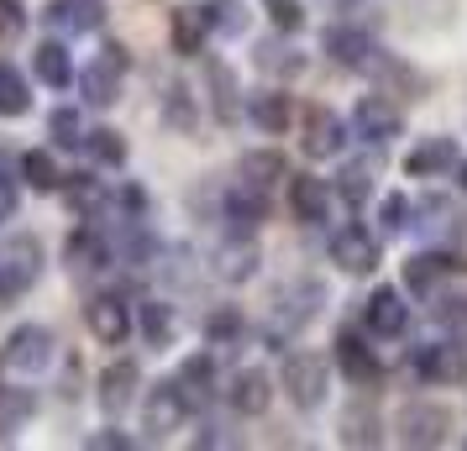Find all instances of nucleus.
Here are the masks:
<instances>
[{
  "mask_svg": "<svg viewBox=\"0 0 467 451\" xmlns=\"http://www.w3.org/2000/svg\"><path fill=\"white\" fill-rule=\"evenodd\" d=\"M320 304H326V289H320L316 279L284 283V289L274 294V310H268V321H263V342L274 346V352H284V346L295 342L305 325L316 321Z\"/></svg>",
  "mask_w": 467,
  "mask_h": 451,
  "instance_id": "f257e3e1",
  "label": "nucleus"
},
{
  "mask_svg": "<svg viewBox=\"0 0 467 451\" xmlns=\"http://www.w3.org/2000/svg\"><path fill=\"white\" fill-rule=\"evenodd\" d=\"M43 279V241L37 237H5L0 241V304L22 300Z\"/></svg>",
  "mask_w": 467,
  "mask_h": 451,
  "instance_id": "f03ea898",
  "label": "nucleus"
},
{
  "mask_svg": "<svg viewBox=\"0 0 467 451\" xmlns=\"http://www.w3.org/2000/svg\"><path fill=\"white\" fill-rule=\"evenodd\" d=\"M53 331L47 325H37V321H26V325H16L11 336H5V346H0V357H5V367L11 373H22V378H37V373H47L53 367Z\"/></svg>",
  "mask_w": 467,
  "mask_h": 451,
  "instance_id": "7ed1b4c3",
  "label": "nucleus"
},
{
  "mask_svg": "<svg viewBox=\"0 0 467 451\" xmlns=\"http://www.w3.org/2000/svg\"><path fill=\"white\" fill-rule=\"evenodd\" d=\"M331 388V363L316 352H289L284 357V394L295 399V409H320Z\"/></svg>",
  "mask_w": 467,
  "mask_h": 451,
  "instance_id": "20e7f679",
  "label": "nucleus"
},
{
  "mask_svg": "<svg viewBox=\"0 0 467 451\" xmlns=\"http://www.w3.org/2000/svg\"><path fill=\"white\" fill-rule=\"evenodd\" d=\"M190 409H194V399L184 394V384L179 378H163V384H152L142 394V430H148L152 441H163L169 430H179L190 420Z\"/></svg>",
  "mask_w": 467,
  "mask_h": 451,
  "instance_id": "39448f33",
  "label": "nucleus"
},
{
  "mask_svg": "<svg viewBox=\"0 0 467 451\" xmlns=\"http://www.w3.org/2000/svg\"><path fill=\"white\" fill-rule=\"evenodd\" d=\"M394 430H400V446H441L446 430H451V415L431 399H410L394 415Z\"/></svg>",
  "mask_w": 467,
  "mask_h": 451,
  "instance_id": "423d86ee",
  "label": "nucleus"
},
{
  "mask_svg": "<svg viewBox=\"0 0 467 451\" xmlns=\"http://www.w3.org/2000/svg\"><path fill=\"white\" fill-rule=\"evenodd\" d=\"M110 258H116V247L106 241V231L95 226V220H85V226H74L64 241V262L68 273H79V279H89V273H106Z\"/></svg>",
  "mask_w": 467,
  "mask_h": 451,
  "instance_id": "0eeeda50",
  "label": "nucleus"
},
{
  "mask_svg": "<svg viewBox=\"0 0 467 451\" xmlns=\"http://www.w3.org/2000/svg\"><path fill=\"white\" fill-rule=\"evenodd\" d=\"M410 367L420 373L425 384H462L467 352H462L457 336H451V342H431V346H415V352H410Z\"/></svg>",
  "mask_w": 467,
  "mask_h": 451,
  "instance_id": "6e6552de",
  "label": "nucleus"
},
{
  "mask_svg": "<svg viewBox=\"0 0 467 451\" xmlns=\"http://www.w3.org/2000/svg\"><path fill=\"white\" fill-rule=\"evenodd\" d=\"M85 321H89V336L100 346H121L131 331H137V315L127 310L121 294H95V300L85 304Z\"/></svg>",
  "mask_w": 467,
  "mask_h": 451,
  "instance_id": "1a4fd4ad",
  "label": "nucleus"
},
{
  "mask_svg": "<svg viewBox=\"0 0 467 451\" xmlns=\"http://www.w3.org/2000/svg\"><path fill=\"white\" fill-rule=\"evenodd\" d=\"M331 262H337L341 273H352V279L373 273L379 268V237L368 226H341L337 237H331Z\"/></svg>",
  "mask_w": 467,
  "mask_h": 451,
  "instance_id": "9d476101",
  "label": "nucleus"
},
{
  "mask_svg": "<svg viewBox=\"0 0 467 451\" xmlns=\"http://www.w3.org/2000/svg\"><path fill=\"white\" fill-rule=\"evenodd\" d=\"M352 131H358L362 142L383 148V142H394L404 131V116H400V106H389L383 95H362L358 110H352Z\"/></svg>",
  "mask_w": 467,
  "mask_h": 451,
  "instance_id": "9b49d317",
  "label": "nucleus"
},
{
  "mask_svg": "<svg viewBox=\"0 0 467 451\" xmlns=\"http://www.w3.org/2000/svg\"><path fill=\"white\" fill-rule=\"evenodd\" d=\"M257 241H253V231H232V237L221 241V247H215L211 252V273L221 283H247L257 273Z\"/></svg>",
  "mask_w": 467,
  "mask_h": 451,
  "instance_id": "f8f14e48",
  "label": "nucleus"
},
{
  "mask_svg": "<svg viewBox=\"0 0 467 451\" xmlns=\"http://www.w3.org/2000/svg\"><path fill=\"white\" fill-rule=\"evenodd\" d=\"M320 47H326V58L331 64H341V68H368L373 64V37L362 32V26H352V22H331L326 26V37H320Z\"/></svg>",
  "mask_w": 467,
  "mask_h": 451,
  "instance_id": "ddd939ff",
  "label": "nucleus"
},
{
  "mask_svg": "<svg viewBox=\"0 0 467 451\" xmlns=\"http://www.w3.org/2000/svg\"><path fill=\"white\" fill-rule=\"evenodd\" d=\"M121 74L127 68L116 64V58H95V64H85L79 74H74V85H79V95H85V106H95V110H110L116 100H121Z\"/></svg>",
  "mask_w": 467,
  "mask_h": 451,
  "instance_id": "4468645a",
  "label": "nucleus"
},
{
  "mask_svg": "<svg viewBox=\"0 0 467 451\" xmlns=\"http://www.w3.org/2000/svg\"><path fill=\"white\" fill-rule=\"evenodd\" d=\"M305 158H337L347 148V121L331 106H310L305 110Z\"/></svg>",
  "mask_w": 467,
  "mask_h": 451,
  "instance_id": "2eb2a0df",
  "label": "nucleus"
},
{
  "mask_svg": "<svg viewBox=\"0 0 467 451\" xmlns=\"http://www.w3.org/2000/svg\"><path fill=\"white\" fill-rule=\"evenodd\" d=\"M362 325H368L373 336H404V325H410V304H404L400 289L379 283V289L368 294V304H362Z\"/></svg>",
  "mask_w": 467,
  "mask_h": 451,
  "instance_id": "dca6fc26",
  "label": "nucleus"
},
{
  "mask_svg": "<svg viewBox=\"0 0 467 451\" xmlns=\"http://www.w3.org/2000/svg\"><path fill=\"white\" fill-rule=\"evenodd\" d=\"M137 388H142V367L131 363V357H116V363L100 373V409L106 415H127V405L137 399Z\"/></svg>",
  "mask_w": 467,
  "mask_h": 451,
  "instance_id": "f3484780",
  "label": "nucleus"
},
{
  "mask_svg": "<svg viewBox=\"0 0 467 451\" xmlns=\"http://www.w3.org/2000/svg\"><path fill=\"white\" fill-rule=\"evenodd\" d=\"M221 215L232 220V231H257L263 220H268V190H257V184H236V190L221 194Z\"/></svg>",
  "mask_w": 467,
  "mask_h": 451,
  "instance_id": "a211bd4d",
  "label": "nucleus"
},
{
  "mask_svg": "<svg viewBox=\"0 0 467 451\" xmlns=\"http://www.w3.org/2000/svg\"><path fill=\"white\" fill-rule=\"evenodd\" d=\"M226 405H232L242 420L263 415V409L274 405V378H268L263 367H242V373L232 378V388H226Z\"/></svg>",
  "mask_w": 467,
  "mask_h": 451,
  "instance_id": "6ab92c4d",
  "label": "nucleus"
},
{
  "mask_svg": "<svg viewBox=\"0 0 467 451\" xmlns=\"http://www.w3.org/2000/svg\"><path fill=\"white\" fill-rule=\"evenodd\" d=\"M205 85H211V110H215V121H221V127H236L247 106H242V85H236L232 64L211 58V64H205Z\"/></svg>",
  "mask_w": 467,
  "mask_h": 451,
  "instance_id": "aec40b11",
  "label": "nucleus"
},
{
  "mask_svg": "<svg viewBox=\"0 0 467 451\" xmlns=\"http://www.w3.org/2000/svg\"><path fill=\"white\" fill-rule=\"evenodd\" d=\"M289 210H295V220H305V226H320V220L331 215V184L316 179V173H295V179H289Z\"/></svg>",
  "mask_w": 467,
  "mask_h": 451,
  "instance_id": "412c9836",
  "label": "nucleus"
},
{
  "mask_svg": "<svg viewBox=\"0 0 467 451\" xmlns=\"http://www.w3.org/2000/svg\"><path fill=\"white\" fill-rule=\"evenodd\" d=\"M43 22L53 32H64V37H85V32L106 22V11H100V0H53L43 11Z\"/></svg>",
  "mask_w": 467,
  "mask_h": 451,
  "instance_id": "4be33fe9",
  "label": "nucleus"
},
{
  "mask_svg": "<svg viewBox=\"0 0 467 451\" xmlns=\"http://www.w3.org/2000/svg\"><path fill=\"white\" fill-rule=\"evenodd\" d=\"M337 367L352 378V384H379V378H383L379 352L362 342L358 331H341V336H337Z\"/></svg>",
  "mask_w": 467,
  "mask_h": 451,
  "instance_id": "5701e85b",
  "label": "nucleus"
},
{
  "mask_svg": "<svg viewBox=\"0 0 467 451\" xmlns=\"http://www.w3.org/2000/svg\"><path fill=\"white\" fill-rule=\"evenodd\" d=\"M457 268H467V258H457V252H415V258L404 262V289L431 294V289H436L446 273H457Z\"/></svg>",
  "mask_w": 467,
  "mask_h": 451,
  "instance_id": "b1692460",
  "label": "nucleus"
},
{
  "mask_svg": "<svg viewBox=\"0 0 467 451\" xmlns=\"http://www.w3.org/2000/svg\"><path fill=\"white\" fill-rule=\"evenodd\" d=\"M451 169H457V142L451 137H425L420 148H410V158H404L410 179H436V173H451Z\"/></svg>",
  "mask_w": 467,
  "mask_h": 451,
  "instance_id": "393cba45",
  "label": "nucleus"
},
{
  "mask_svg": "<svg viewBox=\"0 0 467 451\" xmlns=\"http://www.w3.org/2000/svg\"><path fill=\"white\" fill-rule=\"evenodd\" d=\"M32 74L43 79L47 89H68L74 85V58H68V47L53 37V43H37L32 47Z\"/></svg>",
  "mask_w": 467,
  "mask_h": 451,
  "instance_id": "a878e982",
  "label": "nucleus"
},
{
  "mask_svg": "<svg viewBox=\"0 0 467 451\" xmlns=\"http://www.w3.org/2000/svg\"><path fill=\"white\" fill-rule=\"evenodd\" d=\"M137 331H142V342L148 346H163L173 342V331H179V315H173V304L169 300H142L137 304Z\"/></svg>",
  "mask_w": 467,
  "mask_h": 451,
  "instance_id": "bb28decb",
  "label": "nucleus"
},
{
  "mask_svg": "<svg viewBox=\"0 0 467 451\" xmlns=\"http://www.w3.org/2000/svg\"><path fill=\"white\" fill-rule=\"evenodd\" d=\"M247 116H253V127H263L268 137L289 131V121H295L289 95H278V89H257V95H247Z\"/></svg>",
  "mask_w": 467,
  "mask_h": 451,
  "instance_id": "cd10ccee",
  "label": "nucleus"
},
{
  "mask_svg": "<svg viewBox=\"0 0 467 451\" xmlns=\"http://www.w3.org/2000/svg\"><path fill=\"white\" fill-rule=\"evenodd\" d=\"M64 194H68V210H79L85 220H100V210L110 205V194L100 190L95 173H64Z\"/></svg>",
  "mask_w": 467,
  "mask_h": 451,
  "instance_id": "c85d7f7f",
  "label": "nucleus"
},
{
  "mask_svg": "<svg viewBox=\"0 0 467 451\" xmlns=\"http://www.w3.org/2000/svg\"><path fill=\"white\" fill-rule=\"evenodd\" d=\"M205 37H211L205 5H179V11H173V47H179L184 58H194V53L205 47Z\"/></svg>",
  "mask_w": 467,
  "mask_h": 451,
  "instance_id": "c756f323",
  "label": "nucleus"
},
{
  "mask_svg": "<svg viewBox=\"0 0 467 451\" xmlns=\"http://www.w3.org/2000/svg\"><path fill=\"white\" fill-rule=\"evenodd\" d=\"M379 436H383V420H379L373 405L341 409V441H347V446H379Z\"/></svg>",
  "mask_w": 467,
  "mask_h": 451,
  "instance_id": "7c9ffc66",
  "label": "nucleus"
},
{
  "mask_svg": "<svg viewBox=\"0 0 467 451\" xmlns=\"http://www.w3.org/2000/svg\"><path fill=\"white\" fill-rule=\"evenodd\" d=\"M236 173H242L247 184H257V190H274L278 179L289 173V163H284V152H274V148H257V152H242V163H236Z\"/></svg>",
  "mask_w": 467,
  "mask_h": 451,
  "instance_id": "2f4dec72",
  "label": "nucleus"
},
{
  "mask_svg": "<svg viewBox=\"0 0 467 451\" xmlns=\"http://www.w3.org/2000/svg\"><path fill=\"white\" fill-rule=\"evenodd\" d=\"M26 110H32V85H26V74L0 58V116L16 121V116H26Z\"/></svg>",
  "mask_w": 467,
  "mask_h": 451,
  "instance_id": "473e14b6",
  "label": "nucleus"
},
{
  "mask_svg": "<svg viewBox=\"0 0 467 451\" xmlns=\"http://www.w3.org/2000/svg\"><path fill=\"white\" fill-rule=\"evenodd\" d=\"M22 179H26L37 194L64 190V173H58V163H53V152H47V148H26V152H22Z\"/></svg>",
  "mask_w": 467,
  "mask_h": 451,
  "instance_id": "72a5a7b5",
  "label": "nucleus"
},
{
  "mask_svg": "<svg viewBox=\"0 0 467 451\" xmlns=\"http://www.w3.org/2000/svg\"><path fill=\"white\" fill-rule=\"evenodd\" d=\"M163 121H169L179 137H190L194 127H200V110H194V95H190V85H179L173 79L169 89H163Z\"/></svg>",
  "mask_w": 467,
  "mask_h": 451,
  "instance_id": "f704fd0d",
  "label": "nucleus"
},
{
  "mask_svg": "<svg viewBox=\"0 0 467 451\" xmlns=\"http://www.w3.org/2000/svg\"><path fill=\"white\" fill-rule=\"evenodd\" d=\"M47 137H53V148H64V152H74V148H85V116H79V106H58L53 116H47Z\"/></svg>",
  "mask_w": 467,
  "mask_h": 451,
  "instance_id": "c9c22d12",
  "label": "nucleus"
},
{
  "mask_svg": "<svg viewBox=\"0 0 467 451\" xmlns=\"http://www.w3.org/2000/svg\"><path fill=\"white\" fill-rule=\"evenodd\" d=\"M85 152L100 163V169H127V137L116 127H95L85 137Z\"/></svg>",
  "mask_w": 467,
  "mask_h": 451,
  "instance_id": "e433bc0d",
  "label": "nucleus"
},
{
  "mask_svg": "<svg viewBox=\"0 0 467 451\" xmlns=\"http://www.w3.org/2000/svg\"><path fill=\"white\" fill-rule=\"evenodd\" d=\"M179 384H184L190 399H211V388H215V357H211V352L184 357V363H179Z\"/></svg>",
  "mask_w": 467,
  "mask_h": 451,
  "instance_id": "4c0bfd02",
  "label": "nucleus"
},
{
  "mask_svg": "<svg viewBox=\"0 0 467 451\" xmlns=\"http://www.w3.org/2000/svg\"><path fill=\"white\" fill-rule=\"evenodd\" d=\"M32 415H37V394H32V388H11V384H0V430L26 425Z\"/></svg>",
  "mask_w": 467,
  "mask_h": 451,
  "instance_id": "58836bf2",
  "label": "nucleus"
},
{
  "mask_svg": "<svg viewBox=\"0 0 467 451\" xmlns=\"http://www.w3.org/2000/svg\"><path fill=\"white\" fill-rule=\"evenodd\" d=\"M242 331H247V321H242V310H236V304H221V310L205 315V342H211V346L242 342Z\"/></svg>",
  "mask_w": 467,
  "mask_h": 451,
  "instance_id": "ea45409f",
  "label": "nucleus"
},
{
  "mask_svg": "<svg viewBox=\"0 0 467 451\" xmlns=\"http://www.w3.org/2000/svg\"><path fill=\"white\" fill-rule=\"evenodd\" d=\"M257 68L263 74H278V79H295L299 68H305V58L284 43H257Z\"/></svg>",
  "mask_w": 467,
  "mask_h": 451,
  "instance_id": "a19ab883",
  "label": "nucleus"
},
{
  "mask_svg": "<svg viewBox=\"0 0 467 451\" xmlns=\"http://www.w3.org/2000/svg\"><path fill=\"white\" fill-rule=\"evenodd\" d=\"M205 16H211V32H221V37L247 32V5L242 0H205Z\"/></svg>",
  "mask_w": 467,
  "mask_h": 451,
  "instance_id": "79ce46f5",
  "label": "nucleus"
},
{
  "mask_svg": "<svg viewBox=\"0 0 467 451\" xmlns=\"http://www.w3.org/2000/svg\"><path fill=\"white\" fill-rule=\"evenodd\" d=\"M436 321H441L446 336L467 342V294H446V300L436 304Z\"/></svg>",
  "mask_w": 467,
  "mask_h": 451,
  "instance_id": "37998d69",
  "label": "nucleus"
},
{
  "mask_svg": "<svg viewBox=\"0 0 467 451\" xmlns=\"http://www.w3.org/2000/svg\"><path fill=\"white\" fill-rule=\"evenodd\" d=\"M368 179H373V169H368V163H352V169H341L337 194L347 205H362V200H368Z\"/></svg>",
  "mask_w": 467,
  "mask_h": 451,
  "instance_id": "c03bdc74",
  "label": "nucleus"
},
{
  "mask_svg": "<svg viewBox=\"0 0 467 451\" xmlns=\"http://www.w3.org/2000/svg\"><path fill=\"white\" fill-rule=\"evenodd\" d=\"M263 11H268V22L278 32H299L305 26V0H263Z\"/></svg>",
  "mask_w": 467,
  "mask_h": 451,
  "instance_id": "a18cd8bd",
  "label": "nucleus"
},
{
  "mask_svg": "<svg viewBox=\"0 0 467 451\" xmlns=\"http://www.w3.org/2000/svg\"><path fill=\"white\" fill-rule=\"evenodd\" d=\"M379 215H383V231H404L410 226V200L404 194H383Z\"/></svg>",
  "mask_w": 467,
  "mask_h": 451,
  "instance_id": "49530a36",
  "label": "nucleus"
},
{
  "mask_svg": "<svg viewBox=\"0 0 467 451\" xmlns=\"http://www.w3.org/2000/svg\"><path fill=\"white\" fill-rule=\"evenodd\" d=\"M85 446L89 451H127V446H137L127 430H95V436H85Z\"/></svg>",
  "mask_w": 467,
  "mask_h": 451,
  "instance_id": "de8ad7c7",
  "label": "nucleus"
},
{
  "mask_svg": "<svg viewBox=\"0 0 467 451\" xmlns=\"http://www.w3.org/2000/svg\"><path fill=\"white\" fill-rule=\"evenodd\" d=\"M26 16H22V5L16 0H0V37H11V32H22Z\"/></svg>",
  "mask_w": 467,
  "mask_h": 451,
  "instance_id": "09e8293b",
  "label": "nucleus"
},
{
  "mask_svg": "<svg viewBox=\"0 0 467 451\" xmlns=\"http://www.w3.org/2000/svg\"><path fill=\"white\" fill-rule=\"evenodd\" d=\"M11 215H16V179L0 173V220H11Z\"/></svg>",
  "mask_w": 467,
  "mask_h": 451,
  "instance_id": "8fccbe9b",
  "label": "nucleus"
},
{
  "mask_svg": "<svg viewBox=\"0 0 467 451\" xmlns=\"http://www.w3.org/2000/svg\"><path fill=\"white\" fill-rule=\"evenodd\" d=\"M462 190H467V163H462Z\"/></svg>",
  "mask_w": 467,
  "mask_h": 451,
  "instance_id": "3c124183",
  "label": "nucleus"
},
{
  "mask_svg": "<svg viewBox=\"0 0 467 451\" xmlns=\"http://www.w3.org/2000/svg\"><path fill=\"white\" fill-rule=\"evenodd\" d=\"M0 363H5V357H0Z\"/></svg>",
  "mask_w": 467,
  "mask_h": 451,
  "instance_id": "603ef678",
  "label": "nucleus"
}]
</instances>
